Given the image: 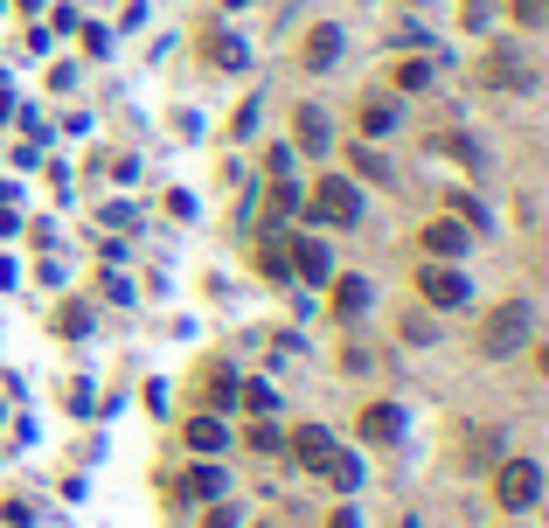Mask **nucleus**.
<instances>
[{"label": "nucleus", "mask_w": 549, "mask_h": 528, "mask_svg": "<svg viewBox=\"0 0 549 528\" xmlns=\"http://www.w3.org/2000/svg\"><path fill=\"white\" fill-rule=\"evenodd\" d=\"M529 327H536V306L529 299H508L501 313H487V327H480V355H515L522 341H529Z\"/></svg>", "instance_id": "obj_1"}, {"label": "nucleus", "mask_w": 549, "mask_h": 528, "mask_svg": "<svg viewBox=\"0 0 549 528\" xmlns=\"http://www.w3.org/2000/svg\"><path fill=\"white\" fill-rule=\"evenodd\" d=\"M320 223H334V230H348V223H362V188L348 181V174H327L320 188H313V202H306Z\"/></svg>", "instance_id": "obj_2"}, {"label": "nucleus", "mask_w": 549, "mask_h": 528, "mask_svg": "<svg viewBox=\"0 0 549 528\" xmlns=\"http://www.w3.org/2000/svg\"><path fill=\"white\" fill-rule=\"evenodd\" d=\"M494 501H501L508 515L536 508V501H543V466H536V459H508V466L494 473Z\"/></svg>", "instance_id": "obj_3"}, {"label": "nucleus", "mask_w": 549, "mask_h": 528, "mask_svg": "<svg viewBox=\"0 0 549 528\" xmlns=\"http://www.w3.org/2000/svg\"><path fill=\"white\" fill-rule=\"evenodd\" d=\"M480 77H487V91H536V63L522 56V49H487V63H480Z\"/></svg>", "instance_id": "obj_4"}, {"label": "nucleus", "mask_w": 549, "mask_h": 528, "mask_svg": "<svg viewBox=\"0 0 549 528\" xmlns=\"http://www.w3.org/2000/svg\"><path fill=\"white\" fill-rule=\"evenodd\" d=\"M417 292H424V306H438V313L473 299V292H466V278H459L452 264H424V271H417Z\"/></svg>", "instance_id": "obj_5"}, {"label": "nucleus", "mask_w": 549, "mask_h": 528, "mask_svg": "<svg viewBox=\"0 0 549 528\" xmlns=\"http://www.w3.org/2000/svg\"><path fill=\"white\" fill-rule=\"evenodd\" d=\"M285 251H292V271H299L306 285H327V278H334V251H327L320 237H299V244H285Z\"/></svg>", "instance_id": "obj_6"}, {"label": "nucleus", "mask_w": 549, "mask_h": 528, "mask_svg": "<svg viewBox=\"0 0 549 528\" xmlns=\"http://www.w3.org/2000/svg\"><path fill=\"white\" fill-rule=\"evenodd\" d=\"M417 244H424V251H431V264H452V258H459V251H466V230H459V223H452V216H431V223H424V237H417Z\"/></svg>", "instance_id": "obj_7"}, {"label": "nucleus", "mask_w": 549, "mask_h": 528, "mask_svg": "<svg viewBox=\"0 0 549 528\" xmlns=\"http://www.w3.org/2000/svg\"><path fill=\"white\" fill-rule=\"evenodd\" d=\"M292 139H299L306 153H327V146H334V119H327L320 105H299V112H292Z\"/></svg>", "instance_id": "obj_8"}, {"label": "nucleus", "mask_w": 549, "mask_h": 528, "mask_svg": "<svg viewBox=\"0 0 549 528\" xmlns=\"http://www.w3.org/2000/svg\"><path fill=\"white\" fill-rule=\"evenodd\" d=\"M292 459H299L306 473H327V459H334V438H327L320 424H299V431H292Z\"/></svg>", "instance_id": "obj_9"}, {"label": "nucleus", "mask_w": 549, "mask_h": 528, "mask_svg": "<svg viewBox=\"0 0 549 528\" xmlns=\"http://www.w3.org/2000/svg\"><path fill=\"white\" fill-rule=\"evenodd\" d=\"M397 431H404V410H397V403H369V410H362V438H369V445H390Z\"/></svg>", "instance_id": "obj_10"}, {"label": "nucleus", "mask_w": 549, "mask_h": 528, "mask_svg": "<svg viewBox=\"0 0 549 528\" xmlns=\"http://www.w3.org/2000/svg\"><path fill=\"white\" fill-rule=\"evenodd\" d=\"M362 313H369V285L362 278H341L334 285V320H362Z\"/></svg>", "instance_id": "obj_11"}, {"label": "nucleus", "mask_w": 549, "mask_h": 528, "mask_svg": "<svg viewBox=\"0 0 549 528\" xmlns=\"http://www.w3.org/2000/svg\"><path fill=\"white\" fill-rule=\"evenodd\" d=\"M223 438H230L223 417H188V445H195V452H223Z\"/></svg>", "instance_id": "obj_12"}, {"label": "nucleus", "mask_w": 549, "mask_h": 528, "mask_svg": "<svg viewBox=\"0 0 549 528\" xmlns=\"http://www.w3.org/2000/svg\"><path fill=\"white\" fill-rule=\"evenodd\" d=\"M181 487H188L195 501H223V473H216V466H195V473H188Z\"/></svg>", "instance_id": "obj_13"}, {"label": "nucleus", "mask_w": 549, "mask_h": 528, "mask_svg": "<svg viewBox=\"0 0 549 528\" xmlns=\"http://www.w3.org/2000/svg\"><path fill=\"white\" fill-rule=\"evenodd\" d=\"M334 56H341V28H320V35L306 42V63L320 70V63H334Z\"/></svg>", "instance_id": "obj_14"}, {"label": "nucleus", "mask_w": 549, "mask_h": 528, "mask_svg": "<svg viewBox=\"0 0 549 528\" xmlns=\"http://www.w3.org/2000/svg\"><path fill=\"white\" fill-rule=\"evenodd\" d=\"M348 160H355V174H362V181H390V160H383V153H369V146H348Z\"/></svg>", "instance_id": "obj_15"}, {"label": "nucleus", "mask_w": 549, "mask_h": 528, "mask_svg": "<svg viewBox=\"0 0 549 528\" xmlns=\"http://www.w3.org/2000/svg\"><path fill=\"white\" fill-rule=\"evenodd\" d=\"M258 271H265V278H292V258H285V244H272V237H265V251H258Z\"/></svg>", "instance_id": "obj_16"}, {"label": "nucleus", "mask_w": 549, "mask_h": 528, "mask_svg": "<svg viewBox=\"0 0 549 528\" xmlns=\"http://www.w3.org/2000/svg\"><path fill=\"white\" fill-rule=\"evenodd\" d=\"M390 126H397V112H390L383 98H369V105H362V132L376 139V132H390Z\"/></svg>", "instance_id": "obj_17"}, {"label": "nucleus", "mask_w": 549, "mask_h": 528, "mask_svg": "<svg viewBox=\"0 0 549 528\" xmlns=\"http://www.w3.org/2000/svg\"><path fill=\"white\" fill-rule=\"evenodd\" d=\"M209 56H216L223 70H244V42H237V35H216V42H209Z\"/></svg>", "instance_id": "obj_18"}, {"label": "nucleus", "mask_w": 549, "mask_h": 528, "mask_svg": "<svg viewBox=\"0 0 549 528\" xmlns=\"http://www.w3.org/2000/svg\"><path fill=\"white\" fill-rule=\"evenodd\" d=\"M397 91H431V63H397Z\"/></svg>", "instance_id": "obj_19"}, {"label": "nucleus", "mask_w": 549, "mask_h": 528, "mask_svg": "<svg viewBox=\"0 0 549 528\" xmlns=\"http://www.w3.org/2000/svg\"><path fill=\"white\" fill-rule=\"evenodd\" d=\"M543 14H549V0H515V21H522V28H536Z\"/></svg>", "instance_id": "obj_20"}, {"label": "nucleus", "mask_w": 549, "mask_h": 528, "mask_svg": "<svg viewBox=\"0 0 549 528\" xmlns=\"http://www.w3.org/2000/svg\"><path fill=\"white\" fill-rule=\"evenodd\" d=\"M292 209H299V188H285V181H278V188H272V216H292Z\"/></svg>", "instance_id": "obj_21"}, {"label": "nucleus", "mask_w": 549, "mask_h": 528, "mask_svg": "<svg viewBox=\"0 0 549 528\" xmlns=\"http://www.w3.org/2000/svg\"><path fill=\"white\" fill-rule=\"evenodd\" d=\"M327 528H362V522H355V508H334V515H327Z\"/></svg>", "instance_id": "obj_22"}, {"label": "nucleus", "mask_w": 549, "mask_h": 528, "mask_svg": "<svg viewBox=\"0 0 549 528\" xmlns=\"http://www.w3.org/2000/svg\"><path fill=\"white\" fill-rule=\"evenodd\" d=\"M209 528H237V515H230V508H216V515H209Z\"/></svg>", "instance_id": "obj_23"}]
</instances>
